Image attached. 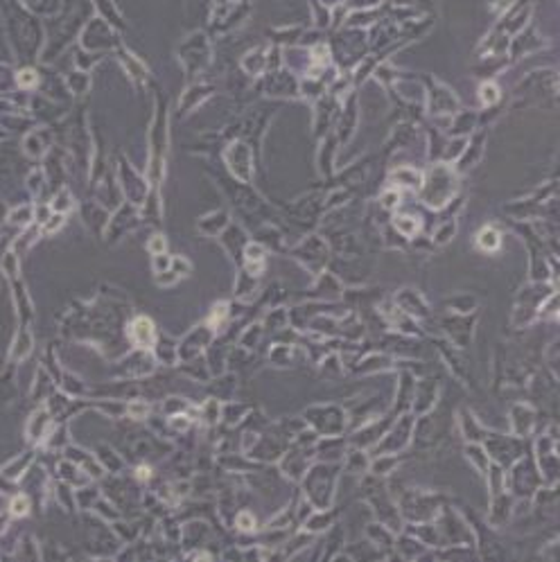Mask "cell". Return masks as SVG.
Listing matches in <instances>:
<instances>
[{"label":"cell","instance_id":"1","mask_svg":"<svg viewBox=\"0 0 560 562\" xmlns=\"http://www.w3.org/2000/svg\"><path fill=\"white\" fill-rule=\"evenodd\" d=\"M131 334H133V339H136L138 346L149 348L154 343V328H152V323H149L147 318H138V321L133 323Z\"/></svg>","mask_w":560,"mask_h":562},{"label":"cell","instance_id":"2","mask_svg":"<svg viewBox=\"0 0 560 562\" xmlns=\"http://www.w3.org/2000/svg\"><path fill=\"white\" fill-rule=\"evenodd\" d=\"M479 244L483 246V249H497V246H499V237H497V233L495 230H481V235H479Z\"/></svg>","mask_w":560,"mask_h":562},{"label":"cell","instance_id":"3","mask_svg":"<svg viewBox=\"0 0 560 562\" xmlns=\"http://www.w3.org/2000/svg\"><path fill=\"white\" fill-rule=\"evenodd\" d=\"M16 82H18V86H34L36 82H39V77H36V73L32 68H25L18 73V77H16Z\"/></svg>","mask_w":560,"mask_h":562},{"label":"cell","instance_id":"4","mask_svg":"<svg viewBox=\"0 0 560 562\" xmlns=\"http://www.w3.org/2000/svg\"><path fill=\"white\" fill-rule=\"evenodd\" d=\"M11 513H14V515H25V513H27V499H25V497L14 499V501H11Z\"/></svg>","mask_w":560,"mask_h":562},{"label":"cell","instance_id":"5","mask_svg":"<svg viewBox=\"0 0 560 562\" xmlns=\"http://www.w3.org/2000/svg\"><path fill=\"white\" fill-rule=\"evenodd\" d=\"M395 224H398V228H402L404 233H413V230L418 228V224H416V221H409V217H398Z\"/></svg>","mask_w":560,"mask_h":562},{"label":"cell","instance_id":"6","mask_svg":"<svg viewBox=\"0 0 560 562\" xmlns=\"http://www.w3.org/2000/svg\"><path fill=\"white\" fill-rule=\"evenodd\" d=\"M240 524H242V528H251V526H249V524H251L249 515H242V517H240Z\"/></svg>","mask_w":560,"mask_h":562},{"label":"cell","instance_id":"7","mask_svg":"<svg viewBox=\"0 0 560 562\" xmlns=\"http://www.w3.org/2000/svg\"><path fill=\"white\" fill-rule=\"evenodd\" d=\"M163 246H165V242L156 240V242H154V244H152V249H154V251H158V249H163Z\"/></svg>","mask_w":560,"mask_h":562}]
</instances>
